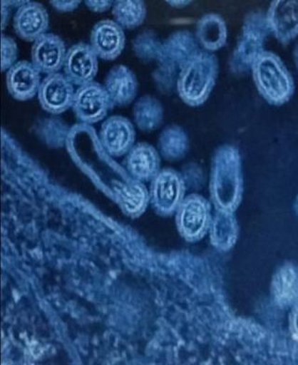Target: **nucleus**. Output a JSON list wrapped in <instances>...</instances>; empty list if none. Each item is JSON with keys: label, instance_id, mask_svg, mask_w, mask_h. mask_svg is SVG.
Returning a JSON list of instances; mask_svg holds the SVG:
<instances>
[{"label": "nucleus", "instance_id": "nucleus-1", "mask_svg": "<svg viewBox=\"0 0 298 365\" xmlns=\"http://www.w3.org/2000/svg\"><path fill=\"white\" fill-rule=\"evenodd\" d=\"M218 76V60L215 54L200 51L188 61L179 75L176 90L190 106H202L214 90Z\"/></svg>", "mask_w": 298, "mask_h": 365}, {"label": "nucleus", "instance_id": "nucleus-2", "mask_svg": "<svg viewBox=\"0 0 298 365\" xmlns=\"http://www.w3.org/2000/svg\"><path fill=\"white\" fill-rule=\"evenodd\" d=\"M252 71L258 93L269 105H284L293 96V77L276 53L264 51L255 60Z\"/></svg>", "mask_w": 298, "mask_h": 365}, {"label": "nucleus", "instance_id": "nucleus-3", "mask_svg": "<svg viewBox=\"0 0 298 365\" xmlns=\"http://www.w3.org/2000/svg\"><path fill=\"white\" fill-rule=\"evenodd\" d=\"M196 36L188 31H178L173 34L161 48L159 68L154 73L157 87L163 93L176 87L179 75L188 61L200 51Z\"/></svg>", "mask_w": 298, "mask_h": 365}, {"label": "nucleus", "instance_id": "nucleus-4", "mask_svg": "<svg viewBox=\"0 0 298 365\" xmlns=\"http://www.w3.org/2000/svg\"><path fill=\"white\" fill-rule=\"evenodd\" d=\"M241 158L238 149L223 145L215 153L212 166V197L222 209L230 210L242 194Z\"/></svg>", "mask_w": 298, "mask_h": 365}, {"label": "nucleus", "instance_id": "nucleus-5", "mask_svg": "<svg viewBox=\"0 0 298 365\" xmlns=\"http://www.w3.org/2000/svg\"><path fill=\"white\" fill-rule=\"evenodd\" d=\"M272 33L267 15L252 11L246 16L238 44L230 61L234 74H243L252 69L255 60L264 53V42Z\"/></svg>", "mask_w": 298, "mask_h": 365}, {"label": "nucleus", "instance_id": "nucleus-6", "mask_svg": "<svg viewBox=\"0 0 298 365\" xmlns=\"http://www.w3.org/2000/svg\"><path fill=\"white\" fill-rule=\"evenodd\" d=\"M113 108L103 85L93 81L76 91L73 111L81 123L93 124L106 117Z\"/></svg>", "mask_w": 298, "mask_h": 365}, {"label": "nucleus", "instance_id": "nucleus-7", "mask_svg": "<svg viewBox=\"0 0 298 365\" xmlns=\"http://www.w3.org/2000/svg\"><path fill=\"white\" fill-rule=\"evenodd\" d=\"M74 84L65 74L48 75L41 82L38 96L41 108L48 113L59 115L72 108L75 98Z\"/></svg>", "mask_w": 298, "mask_h": 365}, {"label": "nucleus", "instance_id": "nucleus-8", "mask_svg": "<svg viewBox=\"0 0 298 365\" xmlns=\"http://www.w3.org/2000/svg\"><path fill=\"white\" fill-rule=\"evenodd\" d=\"M63 73L73 84L83 86L93 82L98 73V56L90 44L80 42L71 46L66 53Z\"/></svg>", "mask_w": 298, "mask_h": 365}, {"label": "nucleus", "instance_id": "nucleus-9", "mask_svg": "<svg viewBox=\"0 0 298 365\" xmlns=\"http://www.w3.org/2000/svg\"><path fill=\"white\" fill-rule=\"evenodd\" d=\"M135 130L128 118L121 115L108 118L102 124L99 138L102 147L114 157L129 153L135 141Z\"/></svg>", "mask_w": 298, "mask_h": 365}, {"label": "nucleus", "instance_id": "nucleus-10", "mask_svg": "<svg viewBox=\"0 0 298 365\" xmlns=\"http://www.w3.org/2000/svg\"><path fill=\"white\" fill-rule=\"evenodd\" d=\"M270 31L282 44L287 45L298 36V0H275L267 14Z\"/></svg>", "mask_w": 298, "mask_h": 365}, {"label": "nucleus", "instance_id": "nucleus-11", "mask_svg": "<svg viewBox=\"0 0 298 365\" xmlns=\"http://www.w3.org/2000/svg\"><path fill=\"white\" fill-rule=\"evenodd\" d=\"M66 53L68 51L63 39L59 36L47 33L33 44L32 63L43 74H56L63 68Z\"/></svg>", "mask_w": 298, "mask_h": 365}, {"label": "nucleus", "instance_id": "nucleus-12", "mask_svg": "<svg viewBox=\"0 0 298 365\" xmlns=\"http://www.w3.org/2000/svg\"><path fill=\"white\" fill-rule=\"evenodd\" d=\"M90 45L100 59H117L125 47V34L123 27L115 21H100L93 26Z\"/></svg>", "mask_w": 298, "mask_h": 365}, {"label": "nucleus", "instance_id": "nucleus-13", "mask_svg": "<svg viewBox=\"0 0 298 365\" xmlns=\"http://www.w3.org/2000/svg\"><path fill=\"white\" fill-rule=\"evenodd\" d=\"M41 72L32 62L20 61L8 70L6 84L11 96L17 101H29L38 93L41 85Z\"/></svg>", "mask_w": 298, "mask_h": 365}, {"label": "nucleus", "instance_id": "nucleus-14", "mask_svg": "<svg viewBox=\"0 0 298 365\" xmlns=\"http://www.w3.org/2000/svg\"><path fill=\"white\" fill-rule=\"evenodd\" d=\"M184 195V182L173 170H163L154 178L151 187L153 205L161 212H171Z\"/></svg>", "mask_w": 298, "mask_h": 365}, {"label": "nucleus", "instance_id": "nucleus-15", "mask_svg": "<svg viewBox=\"0 0 298 365\" xmlns=\"http://www.w3.org/2000/svg\"><path fill=\"white\" fill-rule=\"evenodd\" d=\"M15 32L19 38L29 42H35L47 34L48 14L41 3L27 1L21 6L14 20Z\"/></svg>", "mask_w": 298, "mask_h": 365}, {"label": "nucleus", "instance_id": "nucleus-16", "mask_svg": "<svg viewBox=\"0 0 298 365\" xmlns=\"http://www.w3.org/2000/svg\"><path fill=\"white\" fill-rule=\"evenodd\" d=\"M105 86L113 106H125L135 99L138 81L135 73L126 66H114L106 76Z\"/></svg>", "mask_w": 298, "mask_h": 365}, {"label": "nucleus", "instance_id": "nucleus-17", "mask_svg": "<svg viewBox=\"0 0 298 365\" xmlns=\"http://www.w3.org/2000/svg\"><path fill=\"white\" fill-rule=\"evenodd\" d=\"M127 168L138 180L156 178L160 169V156L156 149L147 143H140L129 151Z\"/></svg>", "mask_w": 298, "mask_h": 365}, {"label": "nucleus", "instance_id": "nucleus-18", "mask_svg": "<svg viewBox=\"0 0 298 365\" xmlns=\"http://www.w3.org/2000/svg\"><path fill=\"white\" fill-rule=\"evenodd\" d=\"M273 300L281 308L287 309L298 302V269L285 264L277 270L272 282Z\"/></svg>", "mask_w": 298, "mask_h": 365}, {"label": "nucleus", "instance_id": "nucleus-19", "mask_svg": "<svg viewBox=\"0 0 298 365\" xmlns=\"http://www.w3.org/2000/svg\"><path fill=\"white\" fill-rule=\"evenodd\" d=\"M196 38L206 51L220 50L226 44L227 27L220 15L209 14L197 24Z\"/></svg>", "mask_w": 298, "mask_h": 365}, {"label": "nucleus", "instance_id": "nucleus-20", "mask_svg": "<svg viewBox=\"0 0 298 365\" xmlns=\"http://www.w3.org/2000/svg\"><path fill=\"white\" fill-rule=\"evenodd\" d=\"M207 218L208 205L202 197L190 196L182 203L179 211V222L185 235H199L205 227Z\"/></svg>", "mask_w": 298, "mask_h": 365}, {"label": "nucleus", "instance_id": "nucleus-21", "mask_svg": "<svg viewBox=\"0 0 298 365\" xmlns=\"http://www.w3.org/2000/svg\"><path fill=\"white\" fill-rule=\"evenodd\" d=\"M133 113L136 125L143 132H153L163 124V106L153 96L141 97L133 106Z\"/></svg>", "mask_w": 298, "mask_h": 365}, {"label": "nucleus", "instance_id": "nucleus-22", "mask_svg": "<svg viewBox=\"0 0 298 365\" xmlns=\"http://www.w3.org/2000/svg\"><path fill=\"white\" fill-rule=\"evenodd\" d=\"M112 14L123 29H133L145 22L147 7L141 0H118L114 2Z\"/></svg>", "mask_w": 298, "mask_h": 365}, {"label": "nucleus", "instance_id": "nucleus-23", "mask_svg": "<svg viewBox=\"0 0 298 365\" xmlns=\"http://www.w3.org/2000/svg\"><path fill=\"white\" fill-rule=\"evenodd\" d=\"M190 141L183 128L170 125L161 132L159 148L161 154L168 160H178L187 153Z\"/></svg>", "mask_w": 298, "mask_h": 365}, {"label": "nucleus", "instance_id": "nucleus-24", "mask_svg": "<svg viewBox=\"0 0 298 365\" xmlns=\"http://www.w3.org/2000/svg\"><path fill=\"white\" fill-rule=\"evenodd\" d=\"M118 202L129 215H138L147 206L148 193L145 185L138 182H129L115 188Z\"/></svg>", "mask_w": 298, "mask_h": 365}, {"label": "nucleus", "instance_id": "nucleus-25", "mask_svg": "<svg viewBox=\"0 0 298 365\" xmlns=\"http://www.w3.org/2000/svg\"><path fill=\"white\" fill-rule=\"evenodd\" d=\"M163 43L153 33L145 32L138 36L135 43V51L138 57L145 61L158 60Z\"/></svg>", "mask_w": 298, "mask_h": 365}, {"label": "nucleus", "instance_id": "nucleus-26", "mask_svg": "<svg viewBox=\"0 0 298 365\" xmlns=\"http://www.w3.org/2000/svg\"><path fill=\"white\" fill-rule=\"evenodd\" d=\"M18 47L16 42L10 36L2 34L1 36V70L8 71L16 63Z\"/></svg>", "mask_w": 298, "mask_h": 365}, {"label": "nucleus", "instance_id": "nucleus-27", "mask_svg": "<svg viewBox=\"0 0 298 365\" xmlns=\"http://www.w3.org/2000/svg\"><path fill=\"white\" fill-rule=\"evenodd\" d=\"M85 5L91 11L103 14L113 8L114 2L111 0H86Z\"/></svg>", "mask_w": 298, "mask_h": 365}, {"label": "nucleus", "instance_id": "nucleus-28", "mask_svg": "<svg viewBox=\"0 0 298 365\" xmlns=\"http://www.w3.org/2000/svg\"><path fill=\"white\" fill-rule=\"evenodd\" d=\"M50 3L57 11L72 12L77 10L81 1V0H53Z\"/></svg>", "mask_w": 298, "mask_h": 365}, {"label": "nucleus", "instance_id": "nucleus-29", "mask_svg": "<svg viewBox=\"0 0 298 365\" xmlns=\"http://www.w3.org/2000/svg\"><path fill=\"white\" fill-rule=\"evenodd\" d=\"M291 330L294 337L298 339V302L294 305L293 313L291 315Z\"/></svg>", "mask_w": 298, "mask_h": 365}, {"label": "nucleus", "instance_id": "nucleus-30", "mask_svg": "<svg viewBox=\"0 0 298 365\" xmlns=\"http://www.w3.org/2000/svg\"><path fill=\"white\" fill-rule=\"evenodd\" d=\"M170 6L173 8L181 9L187 7V6L191 4L192 1H166Z\"/></svg>", "mask_w": 298, "mask_h": 365}, {"label": "nucleus", "instance_id": "nucleus-31", "mask_svg": "<svg viewBox=\"0 0 298 365\" xmlns=\"http://www.w3.org/2000/svg\"><path fill=\"white\" fill-rule=\"evenodd\" d=\"M294 62H296V65H297V69H298V44L296 46V48H294Z\"/></svg>", "mask_w": 298, "mask_h": 365}, {"label": "nucleus", "instance_id": "nucleus-32", "mask_svg": "<svg viewBox=\"0 0 298 365\" xmlns=\"http://www.w3.org/2000/svg\"><path fill=\"white\" fill-rule=\"evenodd\" d=\"M294 210H296L297 215H298V196L297 197L296 203H294Z\"/></svg>", "mask_w": 298, "mask_h": 365}]
</instances>
